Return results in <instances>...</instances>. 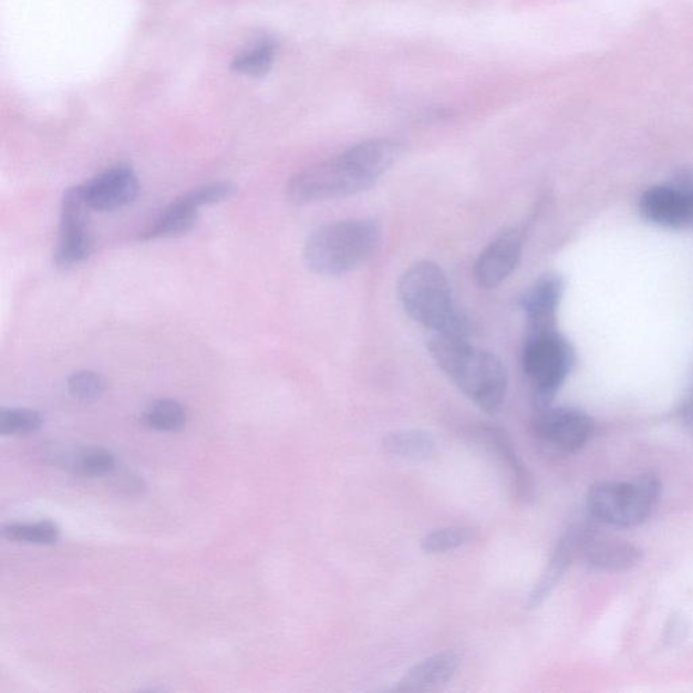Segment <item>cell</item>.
I'll return each mask as SVG.
<instances>
[{"label":"cell","mask_w":693,"mask_h":693,"mask_svg":"<svg viewBox=\"0 0 693 693\" xmlns=\"http://www.w3.org/2000/svg\"><path fill=\"white\" fill-rule=\"evenodd\" d=\"M397 291L405 313L425 330L470 332L469 322L455 308L446 272L434 261L412 265L401 276Z\"/></svg>","instance_id":"4"},{"label":"cell","mask_w":693,"mask_h":693,"mask_svg":"<svg viewBox=\"0 0 693 693\" xmlns=\"http://www.w3.org/2000/svg\"><path fill=\"white\" fill-rule=\"evenodd\" d=\"M44 424V417L35 410L2 408L0 410V434L27 435L39 431Z\"/></svg>","instance_id":"24"},{"label":"cell","mask_w":693,"mask_h":693,"mask_svg":"<svg viewBox=\"0 0 693 693\" xmlns=\"http://www.w3.org/2000/svg\"><path fill=\"white\" fill-rule=\"evenodd\" d=\"M382 445L394 457L410 461H428L436 454V441L423 430H403L384 437Z\"/></svg>","instance_id":"18"},{"label":"cell","mask_w":693,"mask_h":693,"mask_svg":"<svg viewBox=\"0 0 693 693\" xmlns=\"http://www.w3.org/2000/svg\"><path fill=\"white\" fill-rule=\"evenodd\" d=\"M235 193L236 187L229 182H215V184L194 188L187 194L200 209L203 206L224 203V200L232 198Z\"/></svg>","instance_id":"26"},{"label":"cell","mask_w":693,"mask_h":693,"mask_svg":"<svg viewBox=\"0 0 693 693\" xmlns=\"http://www.w3.org/2000/svg\"><path fill=\"white\" fill-rule=\"evenodd\" d=\"M641 215L665 228H684L693 223V175H683L674 185L648 188L640 199Z\"/></svg>","instance_id":"9"},{"label":"cell","mask_w":693,"mask_h":693,"mask_svg":"<svg viewBox=\"0 0 693 693\" xmlns=\"http://www.w3.org/2000/svg\"><path fill=\"white\" fill-rule=\"evenodd\" d=\"M66 386L72 397L82 403H91L101 399L105 393L106 381L101 374L84 370V372L72 374Z\"/></svg>","instance_id":"25"},{"label":"cell","mask_w":693,"mask_h":693,"mask_svg":"<svg viewBox=\"0 0 693 693\" xmlns=\"http://www.w3.org/2000/svg\"><path fill=\"white\" fill-rule=\"evenodd\" d=\"M477 539V531L472 527L454 526L441 528L425 535L421 547L425 555H445V552L461 549Z\"/></svg>","instance_id":"21"},{"label":"cell","mask_w":693,"mask_h":693,"mask_svg":"<svg viewBox=\"0 0 693 693\" xmlns=\"http://www.w3.org/2000/svg\"><path fill=\"white\" fill-rule=\"evenodd\" d=\"M198 206L187 196L175 199L164 209L149 227L139 234V240L167 239V237L182 236L196 227L198 220Z\"/></svg>","instance_id":"17"},{"label":"cell","mask_w":693,"mask_h":693,"mask_svg":"<svg viewBox=\"0 0 693 693\" xmlns=\"http://www.w3.org/2000/svg\"><path fill=\"white\" fill-rule=\"evenodd\" d=\"M575 363L573 346L557 330L526 337L521 364L532 385L537 408L551 405Z\"/></svg>","instance_id":"6"},{"label":"cell","mask_w":693,"mask_h":693,"mask_svg":"<svg viewBox=\"0 0 693 693\" xmlns=\"http://www.w3.org/2000/svg\"><path fill=\"white\" fill-rule=\"evenodd\" d=\"M277 45L271 40H261L249 50L237 54L232 69L239 74L263 76L276 60Z\"/></svg>","instance_id":"22"},{"label":"cell","mask_w":693,"mask_h":693,"mask_svg":"<svg viewBox=\"0 0 693 693\" xmlns=\"http://www.w3.org/2000/svg\"><path fill=\"white\" fill-rule=\"evenodd\" d=\"M534 434L563 453H576L588 445L594 434V422L586 412L568 406L547 405L532 417Z\"/></svg>","instance_id":"8"},{"label":"cell","mask_w":693,"mask_h":693,"mask_svg":"<svg viewBox=\"0 0 693 693\" xmlns=\"http://www.w3.org/2000/svg\"><path fill=\"white\" fill-rule=\"evenodd\" d=\"M523 254L520 230L508 229L484 249L474 265V279L479 288L496 289L519 266Z\"/></svg>","instance_id":"10"},{"label":"cell","mask_w":693,"mask_h":693,"mask_svg":"<svg viewBox=\"0 0 693 693\" xmlns=\"http://www.w3.org/2000/svg\"><path fill=\"white\" fill-rule=\"evenodd\" d=\"M581 555L591 567L604 571H624L635 568L642 561L640 547L628 540L600 538L587 528L581 546Z\"/></svg>","instance_id":"14"},{"label":"cell","mask_w":693,"mask_h":693,"mask_svg":"<svg viewBox=\"0 0 693 693\" xmlns=\"http://www.w3.org/2000/svg\"><path fill=\"white\" fill-rule=\"evenodd\" d=\"M462 655L454 650H446L428 656L408 669L399 681L397 691L427 692L442 689L457 674Z\"/></svg>","instance_id":"15"},{"label":"cell","mask_w":693,"mask_h":693,"mask_svg":"<svg viewBox=\"0 0 693 693\" xmlns=\"http://www.w3.org/2000/svg\"><path fill=\"white\" fill-rule=\"evenodd\" d=\"M6 539L13 542L33 545H53L60 538V530L56 523L42 520L38 523H13L3 527Z\"/></svg>","instance_id":"23"},{"label":"cell","mask_w":693,"mask_h":693,"mask_svg":"<svg viewBox=\"0 0 693 693\" xmlns=\"http://www.w3.org/2000/svg\"><path fill=\"white\" fill-rule=\"evenodd\" d=\"M83 188L91 210L114 211L136 199L139 185L132 167L117 164L96 175Z\"/></svg>","instance_id":"11"},{"label":"cell","mask_w":693,"mask_h":693,"mask_svg":"<svg viewBox=\"0 0 693 693\" xmlns=\"http://www.w3.org/2000/svg\"><path fill=\"white\" fill-rule=\"evenodd\" d=\"M143 423L162 433H178L187 423L185 406L175 400H157L143 412Z\"/></svg>","instance_id":"20"},{"label":"cell","mask_w":693,"mask_h":693,"mask_svg":"<svg viewBox=\"0 0 693 693\" xmlns=\"http://www.w3.org/2000/svg\"><path fill=\"white\" fill-rule=\"evenodd\" d=\"M400 154L397 139H368L332 159L302 169L289 180L286 193L296 205L356 196L372 188Z\"/></svg>","instance_id":"1"},{"label":"cell","mask_w":693,"mask_h":693,"mask_svg":"<svg viewBox=\"0 0 693 693\" xmlns=\"http://www.w3.org/2000/svg\"><path fill=\"white\" fill-rule=\"evenodd\" d=\"M586 527H571L567 534L563 535L556 546L555 551L547 562L542 576H540L537 586L534 587L532 592L528 596L527 608L535 610L545 603L550 594L555 592L558 583L561 582L562 577L567 573L571 562L577 555L581 551L582 540L586 537Z\"/></svg>","instance_id":"13"},{"label":"cell","mask_w":693,"mask_h":693,"mask_svg":"<svg viewBox=\"0 0 693 693\" xmlns=\"http://www.w3.org/2000/svg\"><path fill=\"white\" fill-rule=\"evenodd\" d=\"M89 210L91 209L83 186L71 187L64 193L59 239L54 249V263L62 269L83 263L93 252Z\"/></svg>","instance_id":"7"},{"label":"cell","mask_w":693,"mask_h":693,"mask_svg":"<svg viewBox=\"0 0 693 693\" xmlns=\"http://www.w3.org/2000/svg\"><path fill=\"white\" fill-rule=\"evenodd\" d=\"M430 355L467 399L490 415L506 404L508 374L500 358L470 343V332H430Z\"/></svg>","instance_id":"2"},{"label":"cell","mask_w":693,"mask_h":693,"mask_svg":"<svg viewBox=\"0 0 693 693\" xmlns=\"http://www.w3.org/2000/svg\"><path fill=\"white\" fill-rule=\"evenodd\" d=\"M563 294L562 278L556 273L540 277L526 294L520 307L526 316V337L557 330V313Z\"/></svg>","instance_id":"12"},{"label":"cell","mask_w":693,"mask_h":693,"mask_svg":"<svg viewBox=\"0 0 693 693\" xmlns=\"http://www.w3.org/2000/svg\"><path fill=\"white\" fill-rule=\"evenodd\" d=\"M680 415L685 427L693 434V386L689 396L684 400L683 406H681Z\"/></svg>","instance_id":"27"},{"label":"cell","mask_w":693,"mask_h":693,"mask_svg":"<svg viewBox=\"0 0 693 693\" xmlns=\"http://www.w3.org/2000/svg\"><path fill=\"white\" fill-rule=\"evenodd\" d=\"M62 462L70 469L84 477H101L115 469V457L111 449L87 447L77 449L72 455H62Z\"/></svg>","instance_id":"19"},{"label":"cell","mask_w":693,"mask_h":693,"mask_svg":"<svg viewBox=\"0 0 693 693\" xmlns=\"http://www.w3.org/2000/svg\"><path fill=\"white\" fill-rule=\"evenodd\" d=\"M662 485L655 476H642L632 482L594 484L588 492L587 508L594 520L613 527L642 525L660 501Z\"/></svg>","instance_id":"5"},{"label":"cell","mask_w":693,"mask_h":693,"mask_svg":"<svg viewBox=\"0 0 693 693\" xmlns=\"http://www.w3.org/2000/svg\"><path fill=\"white\" fill-rule=\"evenodd\" d=\"M380 237L379 224L366 218L325 224L308 237L303 261L319 276H344L373 257Z\"/></svg>","instance_id":"3"},{"label":"cell","mask_w":693,"mask_h":693,"mask_svg":"<svg viewBox=\"0 0 693 693\" xmlns=\"http://www.w3.org/2000/svg\"><path fill=\"white\" fill-rule=\"evenodd\" d=\"M479 435H482L485 445L489 447L490 452L495 453L498 459L501 461V464L507 466L510 476H513L516 496L523 501L530 500L534 496L531 473L528 472L519 455L516 454L514 443L506 431L497 427H485Z\"/></svg>","instance_id":"16"}]
</instances>
